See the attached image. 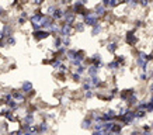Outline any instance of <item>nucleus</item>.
Returning <instances> with one entry per match:
<instances>
[{
    "label": "nucleus",
    "instance_id": "f257e3e1",
    "mask_svg": "<svg viewBox=\"0 0 153 135\" xmlns=\"http://www.w3.org/2000/svg\"><path fill=\"white\" fill-rule=\"evenodd\" d=\"M33 35L37 41H41L44 38H47L48 35H49V33H48V31H44V30H38V31H34Z\"/></svg>",
    "mask_w": 153,
    "mask_h": 135
},
{
    "label": "nucleus",
    "instance_id": "f03ea898",
    "mask_svg": "<svg viewBox=\"0 0 153 135\" xmlns=\"http://www.w3.org/2000/svg\"><path fill=\"white\" fill-rule=\"evenodd\" d=\"M21 92H23V94L33 92V84H31V82H24L23 86H21Z\"/></svg>",
    "mask_w": 153,
    "mask_h": 135
},
{
    "label": "nucleus",
    "instance_id": "7ed1b4c3",
    "mask_svg": "<svg viewBox=\"0 0 153 135\" xmlns=\"http://www.w3.org/2000/svg\"><path fill=\"white\" fill-rule=\"evenodd\" d=\"M3 16H6V10L3 9V7H1V6H0V19H1V17H3Z\"/></svg>",
    "mask_w": 153,
    "mask_h": 135
}]
</instances>
